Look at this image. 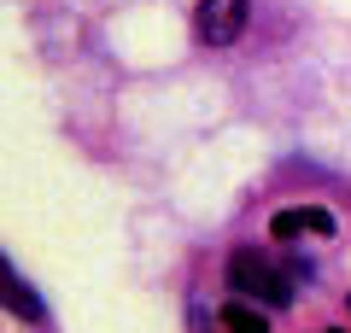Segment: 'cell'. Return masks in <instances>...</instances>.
Instances as JSON below:
<instances>
[{
    "mask_svg": "<svg viewBox=\"0 0 351 333\" xmlns=\"http://www.w3.org/2000/svg\"><path fill=\"white\" fill-rule=\"evenodd\" d=\"M193 29H199V41H211V47H228V41L246 29V0H199V6H193Z\"/></svg>",
    "mask_w": 351,
    "mask_h": 333,
    "instance_id": "obj_2",
    "label": "cell"
},
{
    "mask_svg": "<svg viewBox=\"0 0 351 333\" xmlns=\"http://www.w3.org/2000/svg\"><path fill=\"white\" fill-rule=\"evenodd\" d=\"M0 310H12V316H24V321H41V298L29 293V281L6 258H0Z\"/></svg>",
    "mask_w": 351,
    "mask_h": 333,
    "instance_id": "obj_4",
    "label": "cell"
},
{
    "mask_svg": "<svg viewBox=\"0 0 351 333\" xmlns=\"http://www.w3.org/2000/svg\"><path fill=\"white\" fill-rule=\"evenodd\" d=\"M228 286H234L240 298H252V304H269V310L293 304V275L258 246H240L234 258H228Z\"/></svg>",
    "mask_w": 351,
    "mask_h": 333,
    "instance_id": "obj_1",
    "label": "cell"
},
{
    "mask_svg": "<svg viewBox=\"0 0 351 333\" xmlns=\"http://www.w3.org/2000/svg\"><path fill=\"white\" fill-rule=\"evenodd\" d=\"M223 333H269V321L252 298H234V304H223Z\"/></svg>",
    "mask_w": 351,
    "mask_h": 333,
    "instance_id": "obj_5",
    "label": "cell"
},
{
    "mask_svg": "<svg viewBox=\"0 0 351 333\" xmlns=\"http://www.w3.org/2000/svg\"><path fill=\"white\" fill-rule=\"evenodd\" d=\"M269 234H276V240H299V234H334V217H328L322 205L276 210V222H269Z\"/></svg>",
    "mask_w": 351,
    "mask_h": 333,
    "instance_id": "obj_3",
    "label": "cell"
},
{
    "mask_svg": "<svg viewBox=\"0 0 351 333\" xmlns=\"http://www.w3.org/2000/svg\"><path fill=\"white\" fill-rule=\"evenodd\" d=\"M334 333H339V328H334Z\"/></svg>",
    "mask_w": 351,
    "mask_h": 333,
    "instance_id": "obj_6",
    "label": "cell"
}]
</instances>
